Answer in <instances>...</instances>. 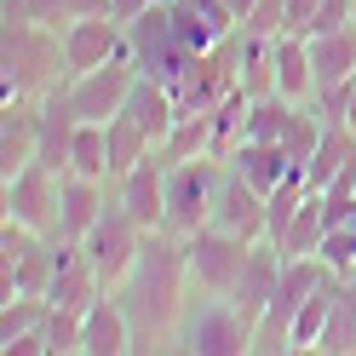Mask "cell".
Segmentation results:
<instances>
[{"label":"cell","instance_id":"4fadbf2b","mask_svg":"<svg viewBox=\"0 0 356 356\" xmlns=\"http://www.w3.org/2000/svg\"><path fill=\"white\" fill-rule=\"evenodd\" d=\"M63 52H70V70L75 75L81 70H98V63H109L115 52H127V24H121V17H109V12L75 17V24L63 29Z\"/></svg>","mask_w":356,"mask_h":356},{"label":"cell","instance_id":"603a6c76","mask_svg":"<svg viewBox=\"0 0 356 356\" xmlns=\"http://www.w3.org/2000/svg\"><path fill=\"white\" fill-rule=\"evenodd\" d=\"M322 236H327V207H322V195L310 190L299 202V213L287 218V230L276 236V248H282V259H305V253H322Z\"/></svg>","mask_w":356,"mask_h":356},{"label":"cell","instance_id":"44dd1931","mask_svg":"<svg viewBox=\"0 0 356 356\" xmlns=\"http://www.w3.org/2000/svg\"><path fill=\"white\" fill-rule=\"evenodd\" d=\"M230 161L248 172V184H259L264 195H270V190H276L293 167H305V161H293V155H287V144H264V138H241Z\"/></svg>","mask_w":356,"mask_h":356},{"label":"cell","instance_id":"83f0119b","mask_svg":"<svg viewBox=\"0 0 356 356\" xmlns=\"http://www.w3.org/2000/svg\"><path fill=\"white\" fill-rule=\"evenodd\" d=\"M70 172H81V178H104V184H109V127H104V121H81Z\"/></svg>","mask_w":356,"mask_h":356},{"label":"cell","instance_id":"5b68a950","mask_svg":"<svg viewBox=\"0 0 356 356\" xmlns=\"http://www.w3.org/2000/svg\"><path fill=\"white\" fill-rule=\"evenodd\" d=\"M184 259H190V287H195V293L230 299L236 282H241V270H248V259H253V241L218 230V225H202V230L184 241Z\"/></svg>","mask_w":356,"mask_h":356},{"label":"cell","instance_id":"74e56055","mask_svg":"<svg viewBox=\"0 0 356 356\" xmlns=\"http://www.w3.org/2000/svg\"><path fill=\"white\" fill-rule=\"evenodd\" d=\"M149 6H155V0H109V12H115L121 24H132V17H144Z\"/></svg>","mask_w":356,"mask_h":356},{"label":"cell","instance_id":"30bf717a","mask_svg":"<svg viewBox=\"0 0 356 356\" xmlns=\"http://www.w3.org/2000/svg\"><path fill=\"white\" fill-rule=\"evenodd\" d=\"M207 225L230 230V236H248V241H264V236H270V207H264V190H259V184H248V172H241L236 161L218 167Z\"/></svg>","mask_w":356,"mask_h":356},{"label":"cell","instance_id":"d6986e66","mask_svg":"<svg viewBox=\"0 0 356 356\" xmlns=\"http://www.w3.org/2000/svg\"><path fill=\"white\" fill-rule=\"evenodd\" d=\"M276 92L310 104L316 98V63H310V35H276Z\"/></svg>","mask_w":356,"mask_h":356},{"label":"cell","instance_id":"7402d4cb","mask_svg":"<svg viewBox=\"0 0 356 356\" xmlns=\"http://www.w3.org/2000/svg\"><path fill=\"white\" fill-rule=\"evenodd\" d=\"M333 305H339V276H327L316 293H310L299 305V316H293V333H287V345L293 350H322L327 339V322H333Z\"/></svg>","mask_w":356,"mask_h":356},{"label":"cell","instance_id":"8d00e7d4","mask_svg":"<svg viewBox=\"0 0 356 356\" xmlns=\"http://www.w3.org/2000/svg\"><path fill=\"white\" fill-rule=\"evenodd\" d=\"M63 12H70V24L75 17H98V12H109V0H63ZM115 17V12H109Z\"/></svg>","mask_w":356,"mask_h":356},{"label":"cell","instance_id":"52a82bcc","mask_svg":"<svg viewBox=\"0 0 356 356\" xmlns=\"http://www.w3.org/2000/svg\"><path fill=\"white\" fill-rule=\"evenodd\" d=\"M218 155H195V161H167V230L195 236L213 213V184H218Z\"/></svg>","mask_w":356,"mask_h":356},{"label":"cell","instance_id":"9a60e30c","mask_svg":"<svg viewBox=\"0 0 356 356\" xmlns=\"http://www.w3.org/2000/svg\"><path fill=\"white\" fill-rule=\"evenodd\" d=\"M109 184L104 178H81V172H63V195H58V236L63 241H81L86 230L109 213Z\"/></svg>","mask_w":356,"mask_h":356},{"label":"cell","instance_id":"7a4b0ae2","mask_svg":"<svg viewBox=\"0 0 356 356\" xmlns=\"http://www.w3.org/2000/svg\"><path fill=\"white\" fill-rule=\"evenodd\" d=\"M0 63H6V98H58L75 81L63 29L47 24H6L0 29Z\"/></svg>","mask_w":356,"mask_h":356},{"label":"cell","instance_id":"f1b7e54d","mask_svg":"<svg viewBox=\"0 0 356 356\" xmlns=\"http://www.w3.org/2000/svg\"><path fill=\"white\" fill-rule=\"evenodd\" d=\"M52 316V299L47 293H12V299H0V345L17 339V333H29Z\"/></svg>","mask_w":356,"mask_h":356},{"label":"cell","instance_id":"e0dca14e","mask_svg":"<svg viewBox=\"0 0 356 356\" xmlns=\"http://www.w3.org/2000/svg\"><path fill=\"white\" fill-rule=\"evenodd\" d=\"M132 350V322L115 293H98L81 316V356H127Z\"/></svg>","mask_w":356,"mask_h":356},{"label":"cell","instance_id":"9c48e42d","mask_svg":"<svg viewBox=\"0 0 356 356\" xmlns=\"http://www.w3.org/2000/svg\"><path fill=\"white\" fill-rule=\"evenodd\" d=\"M144 236H149V230H144L132 213H121L115 202H109V213H104L86 236H81V248H86V259H92V270H98V282L109 287V293H115V287L127 282V270L138 264Z\"/></svg>","mask_w":356,"mask_h":356},{"label":"cell","instance_id":"f35d334b","mask_svg":"<svg viewBox=\"0 0 356 356\" xmlns=\"http://www.w3.org/2000/svg\"><path fill=\"white\" fill-rule=\"evenodd\" d=\"M345 127L356 132V75H350V104H345Z\"/></svg>","mask_w":356,"mask_h":356},{"label":"cell","instance_id":"d4e9b609","mask_svg":"<svg viewBox=\"0 0 356 356\" xmlns=\"http://www.w3.org/2000/svg\"><path fill=\"white\" fill-rule=\"evenodd\" d=\"M248 115H253V92L248 86H236L225 104H213V155L218 161H230L236 144L248 138Z\"/></svg>","mask_w":356,"mask_h":356},{"label":"cell","instance_id":"277c9868","mask_svg":"<svg viewBox=\"0 0 356 356\" xmlns=\"http://www.w3.org/2000/svg\"><path fill=\"white\" fill-rule=\"evenodd\" d=\"M178 350H195V356H241V350H253V322L236 310V299L195 293L190 310H184V327H178Z\"/></svg>","mask_w":356,"mask_h":356},{"label":"cell","instance_id":"6da1fadb","mask_svg":"<svg viewBox=\"0 0 356 356\" xmlns=\"http://www.w3.org/2000/svg\"><path fill=\"white\" fill-rule=\"evenodd\" d=\"M115 299L132 322V350H178V327H184V310L195 299L184 236L149 230L144 248H138V264L115 287Z\"/></svg>","mask_w":356,"mask_h":356},{"label":"cell","instance_id":"5bb4252c","mask_svg":"<svg viewBox=\"0 0 356 356\" xmlns=\"http://www.w3.org/2000/svg\"><path fill=\"white\" fill-rule=\"evenodd\" d=\"M40 149V98H6L0 109V178L24 172Z\"/></svg>","mask_w":356,"mask_h":356},{"label":"cell","instance_id":"cb8c5ba5","mask_svg":"<svg viewBox=\"0 0 356 356\" xmlns=\"http://www.w3.org/2000/svg\"><path fill=\"white\" fill-rule=\"evenodd\" d=\"M155 155H161V161H195V155H213V109H202V115H178L172 132L155 144Z\"/></svg>","mask_w":356,"mask_h":356},{"label":"cell","instance_id":"e575fe53","mask_svg":"<svg viewBox=\"0 0 356 356\" xmlns=\"http://www.w3.org/2000/svg\"><path fill=\"white\" fill-rule=\"evenodd\" d=\"M0 350H6V356H52V339H47V322H40V327H29V333H17V339H6Z\"/></svg>","mask_w":356,"mask_h":356},{"label":"cell","instance_id":"4316f807","mask_svg":"<svg viewBox=\"0 0 356 356\" xmlns=\"http://www.w3.org/2000/svg\"><path fill=\"white\" fill-rule=\"evenodd\" d=\"M104 127H109V178L132 172V167H138L144 155L155 149V144H149V132L132 121V115H115V121H104Z\"/></svg>","mask_w":356,"mask_h":356},{"label":"cell","instance_id":"f546056e","mask_svg":"<svg viewBox=\"0 0 356 356\" xmlns=\"http://www.w3.org/2000/svg\"><path fill=\"white\" fill-rule=\"evenodd\" d=\"M172 29H178V40H184L190 52H207V47H218V40H225V29H218L207 12H195L190 0H172Z\"/></svg>","mask_w":356,"mask_h":356},{"label":"cell","instance_id":"d590c367","mask_svg":"<svg viewBox=\"0 0 356 356\" xmlns=\"http://www.w3.org/2000/svg\"><path fill=\"white\" fill-rule=\"evenodd\" d=\"M316 12H322V0H287V29L305 35L310 24H316Z\"/></svg>","mask_w":356,"mask_h":356},{"label":"cell","instance_id":"1f68e13d","mask_svg":"<svg viewBox=\"0 0 356 356\" xmlns=\"http://www.w3.org/2000/svg\"><path fill=\"white\" fill-rule=\"evenodd\" d=\"M81 316H86V310H63V305H52V316H47L52 356H81Z\"/></svg>","mask_w":356,"mask_h":356},{"label":"cell","instance_id":"ffe728a7","mask_svg":"<svg viewBox=\"0 0 356 356\" xmlns=\"http://www.w3.org/2000/svg\"><path fill=\"white\" fill-rule=\"evenodd\" d=\"M310 63H316V92H333L356 75V24L333 35H310Z\"/></svg>","mask_w":356,"mask_h":356},{"label":"cell","instance_id":"484cf974","mask_svg":"<svg viewBox=\"0 0 356 356\" xmlns=\"http://www.w3.org/2000/svg\"><path fill=\"white\" fill-rule=\"evenodd\" d=\"M350 155H356V132H350V127H327V132H322V144H316V155L305 161L310 190L322 195V190L333 184V172H339V167L350 161Z\"/></svg>","mask_w":356,"mask_h":356},{"label":"cell","instance_id":"ab89813d","mask_svg":"<svg viewBox=\"0 0 356 356\" xmlns=\"http://www.w3.org/2000/svg\"><path fill=\"white\" fill-rule=\"evenodd\" d=\"M230 12H236V24H241V17L253 12V0H230Z\"/></svg>","mask_w":356,"mask_h":356},{"label":"cell","instance_id":"8fae6325","mask_svg":"<svg viewBox=\"0 0 356 356\" xmlns=\"http://www.w3.org/2000/svg\"><path fill=\"white\" fill-rule=\"evenodd\" d=\"M58 195H63V172L29 161L24 172H12V178H6V190H0V207H6V218L29 225L35 236H58Z\"/></svg>","mask_w":356,"mask_h":356},{"label":"cell","instance_id":"2e32d148","mask_svg":"<svg viewBox=\"0 0 356 356\" xmlns=\"http://www.w3.org/2000/svg\"><path fill=\"white\" fill-rule=\"evenodd\" d=\"M98 293H109V287L98 282V270H92V259H86V248H81V241H63V236H58V270H52L47 299L63 305V310H86Z\"/></svg>","mask_w":356,"mask_h":356},{"label":"cell","instance_id":"4dcf8cb0","mask_svg":"<svg viewBox=\"0 0 356 356\" xmlns=\"http://www.w3.org/2000/svg\"><path fill=\"white\" fill-rule=\"evenodd\" d=\"M6 6V24H47V29H70V12L63 0H0Z\"/></svg>","mask_w":356,"mask_h":356},{"label":"cell","instance_id":"3957f363","mask_svg":"<svg viewBox=\"0 0 356 356\" xmlns=\"http://www.w3.org/2000/svg\"><path fill=\"white\" fill-rule=\"evenodd\" d=\"M327 276H339V270H333L322 253L287 259V264H282V282H276L270 310H264V316L253 322V350H293V345H287V333H293V316H299V305L316 293Z\"/></svg>","mask_w":356,"mask_h":356},{"label":"cell","instance_id":"7c38bea8","mask_svg":"<svg viewBox=\"0 0 356 356\" xmlns=\"http://www.w3.org/2000/svg\"><path fill=\"white\" fill-rule=\"evenodd\" d=\"M109 195H115V207L132 213L144 230H167V161H161L155 149H149L132 172L109 178Z\"/></svg>","mask_w":356,"mask_h":356},{"label":"cell","instance_id":"8992f818","mask_svg":"<svg viewBox=\"0 0 356 356\" xmlns=\"http://www.w3.org/2000/svg\"><path fill=\"white\" fill-rule=\"evenodd\" d=\"M138 75L144 70H138V58H132V47H127L109 63H98V70H81L70 86H63V104H70L81 121H115L127 109V92H132Z\"/></svg>","mask_w":356,"mask_h":356},{"label":"cell","instance_id":"ac0fdd59","mask_svg":"<svg viewBox=\"0 0 356 356\" xmlns=\"http://www.w3.org/2000/svg\"><path fill=\"white\" fill-rule=\"evenodd\" d=\"M75 132H81V115L63 104V92L47 98V104H40V149H35V161L52 167V172H70V161H75Z\"/></svg>","mask_w":356,"mask_h":356},{"label":"cell","instance_id":"ba28073f","mask_svg":"<svg viewBox=\"0 0 356 356\" xmlns=\"http://www.w3.org/2000/svg\"><path fill=\"white\" fill-rule=\"evenodd\" d=\"M127 47H132V58H138L144 75L167 81V86L184 75V63L195 58L184 40H178V29H172V0H155L144 17H132L127 24Z\"/></svg>","mask_w":356,"mask_h":356},{"label":"cell","instance_id":"836d02e7","mask_svg":"<svg viewBox=\"0 0 356 356\" xmlns=\"http://www.w3.org/2000/svg\"><path fill=\"white\" fill-rule=\"evenodd\" d=\"M241 35H264V40L287 35V0H253V12L241 17Z\"/></svg>","mask_w":356,"mask_h":356},{"label":"cell","instance_id":"d6a6232c","mask_svg":"<svg viewBox=\"0 0 356 356\" xmlns=\"http://www.w3.org/2000/svg\"><path fill=\"white\" fill-rule=\"evenodd\" d=\"M47 236H35L29 225H17V218H6V225H0V270H12V264H24L35 248Z\"/></svg>","mask_w":356,"mask_h":356}]
</instances>
